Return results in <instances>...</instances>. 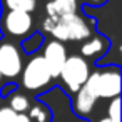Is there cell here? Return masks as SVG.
Instances as JSON below:
<instances>
[{"label": "cell", "mask_w": 122, "mask_h": 122, "mask_svg": "<svg viewBox=\"0 0 122 122\" xmlns=\"http://www.w3.org/2000/svg\"><path fill=\"white\" fill-rule=\"evenodd\" d=\"M97 99H114L120 92V69L117 65H109L105 69L90 72L87 82L84 84Z\"/></svg>", "instance_id": "obj_2"}, {"label": "cell", "mask_w": 122, "mask_h": 122, "mask_svg": "<svg viewBox=\"0 0 122 122\" xmlns=\"http://www.w3.org/2000/svg\"><path fill=\"white\" fill-rule=\"evenodd\" d=\"M0 80H2V75H0Z\"/></svg>", "instance_id": "obj_20"}, {"label": "cell", "mask_w": 122, "mask_h": 122, "mask_svg": "<svg viewBox=\"0 0 122 122\" xmlns=\"http://www.w3.org/2000/svg\"><path fill=\"white\" fill-rule=\"evenodd\" d=\"M89 75H90V70H89L87 60L80 55H70V57H67L59 77L62 79L67 90L75 94L80 87H84Z\"/></svg>", "instance_id": "obj_3"}, {"label": "cell", "mask_w": 122, "mask_h": 122, "mask_svg": "<svg viewBox=\"0 0 122 122\" xmlns=\"http://www.w3.org/2000/svg\"><path fill=\"white\" fill-rule=\"evenodd\" d=\"M34 20L30 14L5 10L0 17V30L5 37H24L32 30Z\"/></svg>", "instance_id": "obj_5"}, {"label": "cell", "mask_w": 122, "mask_h": 122, "mask_svg": "<svg viewBox=\"0 0 122 122\" xmlns=\"http://www.w3.org/2000/svg\"><path fill=\"white\" fill-rule=\"evenodd\" d=\"M0 4H2V7L5 10L32 14L37 7V0H0Z\"/></svg>", "instance_id": "obj_11"}, {"label": "cell", "mask_w": 122, "mask_h": 122, "mask_svg": "<svg viewBox=\"0 0 122 122\" xmlns=\"http://www.w3.org/2000/svg\"><path fill=\"white\" fill-rule=\"evenodd\" d=\"M45 10H47V17H50V19L77 14L79 0H50L45 7Z\"/></svg>", "instance_id": "obj_10"}, {"label": "cell", "mask_w": 122, "mask_h": 122, "mask_svg": "<svg viewBox=\"0 0 122 122\" xmlns=\"http://www.w3.org/2000/svg\"><path fill=\"white\" fill-rule=\"evenodd\" d=\"M119 109H120V100H119V97H114L112 99V102L109 104V110H107V119H110L112 122H120V119H119Z\"/></svg>", "instance_id": "obj_15"}, {"label": "cell", "mask_w": 122, "mask_h": 122, "mask_svg": "<svg viewBox=\"0 0 122 122\" xmlns=\"http://www.w3.org/2000/svg\"><path fill=\"white\" fill-rule=\"evenodd\" d=\"M109 49V42L102 37V35H95L92 34L87 40H84L82 47H80V52L84 57L87 59H99L100 55H104ZM80 55V57H82Z\"/></svg>", "instance_id": "obj_9"}, {"label": "cell", "mask_w": 122, "mask_h": 122, "mask_svg": "<svg viewBox=\"0 0 122 122\" xmlns=\"http://www.w3.org/2000/svg\"><path fill=\"white\" fill-rule=\"evenodd\" d=\"M44 30L49 32L54 40L59 42H82L87 40L94 30L92 25L80 17L79 14H70V15H62V17H45L44 20Z\"/></svg>", "instance_id": "obj_1"}, {"label": "cell", "mask_w": 122, "mask_h": 122, "mask_svg": "<svg viewBox=\"0 0 122 122\" xmlns=\"http://www.w3.org/2000/svg\"><path fill=\"white\" fill-rule=\"evenodd\" d=\"M17 122H30L27 114H17Z\"/></svg>", "instance_id": "obj_17"}, {"label": "cell", "mask_w": 122, "mask_h": 122, "mask_svg": "<svg viewBox=\"0 0 122 122\" xmlns=\"http://www.w3.org/2000/svg\"><path fill=\"white\" fill-rule=\"evenodd\" d=\"M42 42H44V35L35 34V35L29 37L27 40H24V42H22V47H24V50H25L27 54H32V52L39 50V47L42 45Z\"/></svg>", "instance_id": "obj_14"}, {"label": "cell", "mask_w": 122, "mask_h": 122, "mask_svg": "<svg viewBox=\"0 0 122 122\" xmlns=\"http://www.w3.org/2000/svg\"><path fill=\"white\" fill-rule=\"evenodd\" d=\"M0 122H17V114L10 107H0Z\"/></svg>", "instance_id": "obj_16"}, {"label": "cell", "mask_w": 122, "mask_h": 122, "mask_svg": "<svg viewBox=\"0 0 122 122\" xmlns=\"http://www.w3.org/2000/svg\"><path fill=\"white\" fill-rule=\"evenodd\" d=\"M30 100L25 94H20V92H14L9 99V105L15 114H27V110L30 109Z\"/></svg>", "instance_id": "obj_12"}, {"label": "cell", "mask_w": 122, "mask_h": 122, "mask_svg": "<svg viewBox=\"0 0 122 122\" xmlns=\"http://www.w3.org/2000/svg\"><path fill=\"white\" fill-rule=\"evenodd\" d=\"M22 85L27 90H42L52 82V75L42 59V55H34L22 69Z\"/></svg>", "instance_id": "obj_4"}, {"label": "cell", "mask_w": 122, "mask_h": 122, "mask_svg": "<svg viewBox=\"0 0 122 122\" xmlns=\"http://www.w3.org/2000/svg\"><path fill=\"white\" fill-rule=\"evenodd\" d=\"M85 4H90V5H102V4H105L107 0H84Z\"/></svg>", "instance_id": "obj_18"}, {"label": "cell", "mask_w": 122, "mask_h": 122, "mask_svg": "<svg viewBox=\"0 0 122 122\" xmlns=\"http://www.w3.org/2000/svg\"><path fill=\"white\" fill-rule=\"evenodd\" d=\"M29 119L30 122H49L50 120V110L44 104H34L29 109Z\"/></svg>", "instance_id": "obj_13"}, {"label": "cell", "mask_w": 122, "mask_h": 122, "mask_svg": "<svg viewBox=\"0 0 122 122\" xmlns=\"http://www.w3.org/2000/svg\"><path fill=\"white\" fill-rule=\"evenodd\" d=\"M24 69V60L19 47L12 42H0V75L14 79Z\"/></svg>", "instance_id": "obj_6"}, {"label": "cell", "mask_w": 122, "mask_h": 122, "mask_svg": "<svg viewBox=\"0 0 122 122\" xmlns=\"http://www.w3.org/2000/svg\"><path fill=\"white\" fill-rule=\"evenodd\" d=\"M95 100L97 97L84 85L80 87L75 94H74V99H72V110L79 115V117H85L92 112L94 105H95Z\"/></svg>", "instance_id": "obj_8"}, {"label": "cell", "mask_w": 122, "mask_h": 122, "mask_svg": "<svg viewBox=\"0 0 122 122\" xmlns=\"http://www.w3.org/2000/svg\"><path fill=\"white\" fill-rule=\"evenodd\" d=\"M99 122H112V120H110V119H107V117H104V119H100Z\"/></svg>", "instance_id": "obj_19"}, {"label": "cell", "mask_w": 122, "mask_h": 122, "mask_svg": "<svg viewBox=\"0 0 122 122\" xmlns=\"http://www.w3.org/2000/svg\"><path fill=\"white\" fill-rule=\"evenodd\" d=\"M42 59L52 75V79L59 77L60 75V70L67 60V50H65V45L59 40H49L44 47V52H42Z\"/></svg>", "instance_id": "obj_7"}]
</instances>
